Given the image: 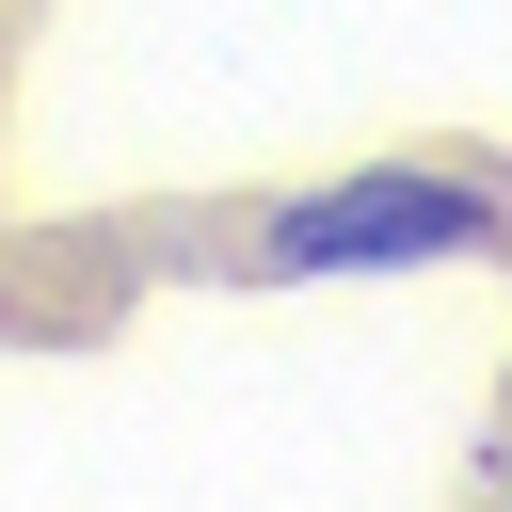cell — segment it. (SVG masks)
I'll return each mask as SVG.
<instances>
[{
    "mask_svg": "<svg viewBox=\"0 0 512 512\" xmlns=\"http://www.w3.org/2000/svg\"><path fill=\"white\" fill-rule=\"evenodd\" d=\"M432 240H480V192H336V208L288 224L304 272H320V256H432Z\"/></svg>",
    "mask_w": 512,
    "mask_h": 512,
    "instance_id": "obj_1",
    "label": "cell"
}]
</instances>
